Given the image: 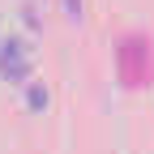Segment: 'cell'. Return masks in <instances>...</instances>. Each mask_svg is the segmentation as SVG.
<instances>
[{
    "mask_svg": "<svg viewBox=\"0 0 154 154\" xmlns=\"http://www.w3.org/2000/svg\"><path fill=\"white\" fill-rule=\"evenodd\" d=\"M64 5H69V13L77 17V9H82V0H64Z\"/></svg>",
    "mask_w": 154,
    "mask_h": 154,
    "instance_id": "obj_1",
    "label": "cell"
}]
</instances>
